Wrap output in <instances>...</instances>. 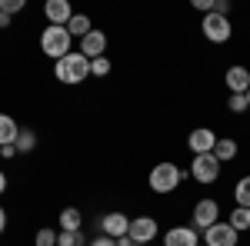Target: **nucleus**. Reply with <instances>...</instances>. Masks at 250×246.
<instances>
[{
  "label": "nucleus",
  "instance_id": "nucleus-8",
  "mask_svg": "<svg viewBox=\"0 0 250 246\" xmlns=\"http://www.w3.org/2000/svg\"><path fill=\"white\" fill-rule=\"evenodd\" d=\"M204 246H237V229L227 223V220H220V223H213L210 229H204Z\"/></svg>",
  "mask_w": 250,
  "mask_h": 246
},
{
  "label": "nucleus",
  "instance_id": "nucleus-12",
  "mask_svg": "<svg viewBox=\"0 0 250 246\" xmlns=\"http://www.w3.org/2000/svg\"><path fill=\"white\" fill-rule=\"evenodd\" d=\"M164 246H200L197 240V229L187 223V227H170L164 233Z\"/></svg>",
  "mask_w": 250,
  "mask_h": 246
},
{
  "label": "nucleus",
  "instance_id": "nucleus-28",
  "mask_svg": "<svg viewBox=\"0 0 250 246\" xmlns=\"http://www.w3.org/2000/svg\"><path fill=\"white\" fill-rule=\"evenodd\" d=\"M87 246H117V240H110V236H104V233H100V236H97V240H90Z\"/></svg>",
  "mask_w": 250,
  "mask_h": 246
},
{
  "label": "nucleus",
  "instance_id": "nucleus-2",
  "mask_svg": "<svg viewBox=\"0 0 250 246\" xmlns=\"http://www.w3.org/2000/svg\"><path fill=\"white\" fill-rule=\"evenodd\" d=\"M70 43H74V37L67 34V27H54V23H50V27H43V34H40V50L54 60V63L63 60L67 54H74Z\"/></svg>",
  "mask_w": 250,
  "mask_h": 246
},
{
  "label": "nucleus",
  "instance_id": "nucleus-15",
  "mask_svg": "<svg viewBox=\"0 0 250 246\" xmlns=\"http://www.w3.org/2000/svg\"><path fill=\"white\" fill-rule=\"evenodd\" d=\"M20 127L17 120L10 114H0V147H10V143H17V136H20Z\"/></svg>",
  "mask_w": 250,
  "mask_h": 246
},
{
  "label": "nucleus",
  "instance_id": "nucleus-24",
  "mask_svg": "<svg viewBox=\"0 0 250 246\" xmlns=\"http://www.w3.org/2000/svg\"><path fill=\"white\" fill-rule=\"evenodd\" d=\"M227 107H230L233 114H244V110H250L247 94H230V100H227Z\"/></svg>",
  "mask_w": 250,
  "mask_h": 246
},
{
  "label": "nucleus",
  "instance_id": "nucleus-20",
  "mask_svg": "<svg viewBox=\"0 0 250 246\" xmlns=\"http://www.w3.org/2000/svg\"><path fill=\"white\" fill-rule=\"evenodd\" d=\"M14 147H17V153H34V150H37V133H34V130H27V127H23Z\"/></svg>",
  "mask_w": 250,
  "mask_h": 246
},
{
  "label": "nucleus",
  "instance_id": "nucleus-26",
  "mask_svg": "<svg viewBox=\"0 0 250 246\" xmlns=\"http://www.w3.org/2000/svg\"><path fill=\"white\" fill-rule=\"evenodd\" d=\"M23 7H27V3H23V0H0V10H3V14H7V17H14V14H20V10H23Z\"/></svg>",
  "mask_w": 250,
  "mask_h": 246
},
{
  "label": "nucleus",
  "instance_id": "nucleus-19",
  "mask_svg": "<svg viewBox=\"0 0 250 246\" xmlns=\"http://www.w3.org/2000/svg\"><path fill=\"white\" fill-rule=\"evenodd\" d=\"M233 200H237V207L250 209V176H240V180H237V187H233Z\"/></svg>",
  "mask_w": 250,
  "mask_h": 246
},
{
  "label": "nucleus",
  "instance_id": "nucleus-3",
  "mask_svg": "<svg viewBox=\"0 0 250 246\" xmlns=\"http://www.w3.org/2000/svg\"><path fill=\"white\" fill-rule=\"evenodd\" d=\"M180 180H184V170L173 163V160H164V163H157L154 170H150V176H147V183H150V189L154 193H173V189L180 187Z\"/></svg>",
  "mask_w": 250,
  "mask_h": 246
},
{
  "label": "nucleus",
  "instance_id": "nucleus-27",
  "mask_svg": "<svg viewBox=\"0 0 250 246\" xmlns=\"http://www.w3.org/2000/svg\"><path fill=\"white\" fill-rule=\"evenodd\" d=\"M193 10H204V17L213 14V0H193Z\"/></svg>",
  "mask_w": 250,
  "mask_h": 246
},
{
  "label": "nucleus",
  "instance_id": "nucleus-17",
  "mask_svg": "<svg viewBox=\"0 0 250 246\" xmlns=\"http://www.w3.org/2000/svg\"><path fill=\"white\" fill-rule=\"evenodd\" d=\"M90 30H94V23H90V17H87V14H74V17H70V23H67V34H70V37H77V40H83Z\"/></svg>",
  "mask_w": 250,
  "mask_h": 246
},
{
  "label": "nucleus",
  "instance_id": "nucleus-33",
  "mask_svg": "<svg viewBox=\"0 0 250 246\" xmlns=\"http://www.w3.org/2000/svg\"><path fill=\"white\" fill-rule=\"evenodd\" d=\"M117 246H137V243L130 240V236H124V240H117Z\"/></svg>",
  "mask_w": 250,
  "mask_h": 246
},
{
  "label": "nucleus",
  "instance_id": "nucleus-25",
  "mask_svg": "<svg viewBox=\"0 0 250 246\" xmlns=\"http://www.w3.org/2000/svg\"><path fill=\"white\" fill-rule=\"evenodd\" d=\"M90 74H94V76H107V74H110V60H107V57L90 60Z\"/></svg>",
  "mask_w": 250,
  "mask_h": 246
},
{
  "label": "nucleus",
  "instance_id": "nucleus-34",
  "mask_svg": "<svg viewBox=\"0 0 250 246\" xmlns=\"http://www.w3.org/2000/svg\"><path fill=\"white\" fill-rule=\"evenodd\" d=\"M7 189V176H3V170H0V193Z\"/></svg>",
  "mask_w": 250,
  "mask_h": 246
},
{
  "label": "nucleus",
  "instance_id": "nucleus-14",
  "mask_svg": "<svg viewBox=\"0 0 250 246\" xmlns=\"http://www.w3.org/2000/svg\"><path fill=\"white\" fill-rule=\"evenodd\" d=\"M224 83H227L230 94H247V90H250V70L237 63V67H230V70L224 74Z\"/></svg>",
  "mask_w": 250,
  "mask_h": 246
},
{
  "label": "nucleus",
  "instance_id": "nucleus-30",
  "mask_svg": "<svg viewBox=\"0 0 250 246\" xmlns=\"http://www.w3.org/2000/svg\"><path fill=\"white\" fill-rule=\"evenodd\" d=\"M17 156V147L10 143V147H0V160H14Z\"/></svg>",
  "mask_w": 250,
  "mask_h": 246
},
{
  "label": "nucleus",
  "instance_id": "nucleus-5",
  "mask_svg": "<svg viewBox=\"0 0 250 246\" xmlns=\"http://www.w3.org/2000/svg\"><path fill=\"white\" fill-rule=\"evenodd\" d=\"M190 176L197 180V183H204V187L217 183V176H220V160H217L213 153H200V156H193V160H190Z\"/></svg>",
  "mask_w": 250,
  "mask_h": 246
},
{
  "label": "nucleus",
  "instance_id": "nucleus-23",
  "mask_svg": "<svg viewBox=\"0 0 250 246\" xmlns=\"http://www.w3.org/2000/svg\"><path fill=\"white\" fill-rule=\"evenodd\" d=\"M57 246H87V240H83V233H67V229H60L57 233Z\"/></svg>",
  "mask_w": 250,
  "mask_h": 246
},
{
  "label": "nucleus",
  "instance_id": "nucleus-35",
  "mask_svg": "<svg viewBox=\"0 0 250 246\" xmlns=\"http://www.w3.org/2000/svg\"><path fill=\"white\" fill-rule=\"evenodd\" d=\"M247 103H250V90H247Z\"/></svg>",
  "mask_w": 250,
  "mask_h": 246
},
{
  "label": "nucleus",
  "instance_id": "nucleus-4",
  "mask_svg": "<svg viewBox=\"0 0 250 246\" xmlns=\"http://www.w3.org/2000/svg\"><path fill=\"white\" fill-rule=\"evenodd\" d=\"M213 223H220V207H217V200L210 196H204V200H197L190 209V227L197 233H204V229H210Z\"/></svg>",
  "mask_w": 250,
  "mask_h": 246
},
{
  "label": "nucleus",
  "instance_id": "nucleus-29",
  "mask_svg": "<svg viewBox=\"0 0 250 246\" xmlns=\"http://www.w3.org/2000/svg\"><path fill=\"white\" fill-rule=\"evenodd\" d=\"M213 14H224V17H227V14H230V3H227V0H213Z\"/></svg>",
  "mask_w": 250,
  "mask_h": 246
},
{
  "label": "nucleus",
  "instance_id": "nucleus-10",
  "mask_svg": "<svg viewBox=\"0 0 250 246\" xmlns=\"http://www.w3.org/2000/svg\"><path fill=\"white\" fill-rule=\"evenodd\" d=\"M217 133L207 130V127H197V130H190V136H187V147H190L193 156H200V153H213V147H217Z\"/></svg>",
  "mask_w": 250,
  "mask_h": 246
},
{
  "label": "nucleus",
  "instance_id": "nucleus-13",
  "mask_svg": "<svg viewBox=\"0 0 250 246\" xmlns=\"http://www.w3.org/2000/svg\"><path fill=\"white\" fill-rule=\"evenodd\" d=\"M104 50H107V34H104V30H90L87 37L80 40V54H83L87 60L104 57Z\"/></svg>",
  "mask_w": 250,
  "mask_h": 246
},
{
  "label": "nucleus",
  "instance_id": "nucleus-36",
  "mask_svg": "<svg viewBox=\"0 0 250 246\" xmlns=\"http://www.w3.org/2000/svg\"><path fill=\"white\" fill-rule=\"evenodd\" d=\"M200 246H204V243H200Z\"/></svg>",
  "mask_w": 250,
  "mask_h": 246
},
{
  "label": "nucleus",
  "instance_id": "nucleus-21",
  "mask_svg": "<svg viewBox=\"0 0 250 246\" xmlns=\"http://www.w3.org/2000/svg\"><path fill=\"white\" fill-rule=\"evenodd\" d=\"M227 223H230V227L237 229V233H244V229H250V209L237 207V209L230 213V216H227Z\"/></svg>",
  "mask_w": 250,
  "mask_h": 246
},
{
  "label": "nucleus",
  "instance_id": "nucleus-16",
  "mask_svg": "<svg viewBox=\"0 0 250 246\" xmlns=\"http://www.w3.org/2000/svg\"><path fill=\"white\" fill-rule=\"evenodd\" d=\"M60 229H67V233L83 229V213H80L77 207H63L60 209Z\"/></svg>",
  "mask_w": 250,
  "mask_h": 246
},
{
  "label": "nucleus",
  "instance_id": "nucleus-18",
  "mask_svg": "<svg viewBox=\"0 0 250 246\" xmlns=\"http://www.w3.org/2000/svg\"><path fill=\"white\" fill-rule=\"evenodd\" d=\"M237 150H240V147H237V140H230V136H220V140H217V147H213V156H217L220 163H230L233 156H237Z\"/></svg>",
  "mask_w": 250,
  "mask_h": 246
},
{
  "label": "nucleus",
  "instance_id": "nucleus-7",
  "mask_svg": "<svg viewBox=\"0 0 250 246\" xmlns=\"http://www.w3.org/2000/svg\"><path fill=\"white\" fill-rule=\"evenodd\" d=\"M157 233H160V227H157L154 216H134L127 236H130L137 246H147V243H154V240H157Z\"/></svg>",
  "mask_w": 250,
  "mask_h": 246
},
{
  "label": "nucleus",
  "instance_id": "nucleus-9",
  "mask_svg": "<svg viewBox=\"0 0 250 246\" xmlns=\"http://www.w3.org/2000/svg\"><path fill=\"white\" fill-rule=\"evenodd\" d=\"M100 233L110 240H124L130 233V216L127 213H104L100 216Z\"/></svg>",
  "mask_w": 250,
  "mask_h": 246
},
{
  "label": "nucleus",
  "instance_id": "nucleus-32",
  "mask_svg": "<svg viewBox=\"0 0 250 246\" xmlns=\"http://www.w3.org/2000/svg\"><path fill=\"white\" fill-rule=\"evenodd\" d=\"M3 27H10V17H7V14L0 10V30H3Z\"/></svg>",
  "mask_w": 250,
  "mask_h": 246
},
{
  "label": "nucleus",
  "instance_id": "nucleus-22",
  "mask_svg": "<svg viewBox=\"0 0 250 246\" xmlns=\"http://www.w3.org/2000/svg\"><path fill=\"white\" fill-rule=\"evenodd\" d=\"M57 233H60V229L40 227V229H37V236H34V246H57Z\"/></svg>",
  "mask_w": 250,
  "mask_h": 246
},
{
  "label": "nucleus",
  "instance_id": "nucleus-31",
  "mask_svg": "<svg viewBox=\"0 0 250 246\" xmlns=\"http://www.w3.org/2000/svg\"><path fill=\"white\" fill-rule=\"evenodd\" d=\"M3 229H7V209L0 207V233H3Z\"/></svg>",
  "mask_w": 250,
  "mask_h": 246
},
{
  "label": "nucleus",
  "instance_id": "nucleus-11",
  "mask_svg": "<svg viewBox=\"0 0 250 246\" xmlns=\"http://www.w3.org/2000/svg\"><path fill=\"white\" fill-rule=\"evenodd\" d=\"M43 17L54 27H67L70 17H74V7H70V0H47L43 3Z\"/></svg>",
  "mask_w": 250,
  "mask_h": 246
},
{
  "label": "nucleus",
  "instance_id": "nucleus-6",
  "mask_svg": "<svg viewBox=\"0 0 250 246\" xmlns=\"http://www.w3.org/2000/svg\"><path fill=\"white\" fill-rule=\"evenodd\" d=\"M200 27H204V37L210 40V43H227V40L233 37V27L224 14H207Z\"/></svg>",
  "mask_w": 250,
  "mask_h": 246
},
{
  "label": "nucleus",
  "instance_id": "nucleus-1",
  "mask_svg": "<svg viewBox=\"0 0 250 246\" xmlns=\"http://www.w3.org/2000/svg\"><path fill=\"white\" fill-rule=\"evenodd\" d=\"M54 76L60 83H67V87H77V83H83L90 76V60L83 54H67L63 60L54 63Z\"/></svg>",
  "mask_w": 250,
  "mask_h": 246
}]
</instances>
